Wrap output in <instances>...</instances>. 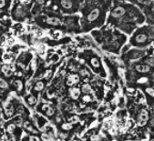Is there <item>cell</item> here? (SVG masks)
<instances>
[{
	"label": "cell",
	"mask_w": 154,
	"mask_h": 141,
	"mask_svg": "<svg viewBox=\"0 0 154 141\" xmlns=\"http://www.w3.org/2000/svg\"><path fill=\"white\" fill-rule=\"evenodd\" d=\"M4 115H5L6 118H9V117H13V116L15 115V108L10 103H7V104L5 105V108H4Z\"/></svg>",
	"instance_id": "1"
},
{
	"label": "cell",
	"mask_w": 154,
	"mask_h": 141,
	"mask_svg": "<svg viewBox=\"0 0 154 141\" xmlns=\"http://www.w3.org/2000/svg\"><path fill=\"white\" fill-rule=\"evenodd\" d=\"M125 8L122 7H116L114 10H112L111 13H110V16H111L112 17H115V18H117V17H122L124 14H125Z\"/></svg>",
	"instance_id": "2"
},
{
	"label": "cell",
	"mask_w": 154,
	"mask_h": 141,
	"mask_svg": "<svg viewBox=\"0 0 154 141\" xmlns=\"http://www.w3.org/2000/svg\"><path fill=\"white\" fill-rule=\"evenodd\" d=\"M99 16H100V9H99V8H94V9L88 14V21H89V22L95 21V20L99 17Z\"/></svg>",
	"instance_id": "3"
},
{
	"label": "cell",
	"mask_w": 154,
	"mask_h": 141,
	"mask_svg": "<svg viewBox=\"0 0 154 141\" xmlns=\"http://www.w3.org/2000/svg\"><path fill=\"white\" fill-rule=\"evenodd\" d=\"M148 120V113L145 110H142L140 116V119H139V126L142 127L146 124V122Z\"/></svg>",
	"instance_id": "4"
},
{
	"label": "cell",
	"mask_w": 154,
	"mask_h": 141,
	"mask_svg": "<svg viewBox=\"0 0 154 141\" xmlns=\"http://www.w3.org/2000/svg\"><path fill=\"white\" fill-rule=\"evenodd\" d=\"M1 71H2L3 74L7 77H11L12 74H13V71H12L11 67H10L9 65H4L2 67V68H1Z\"/></svg>",
	"instance_id": "5"
},
{
	"label": "cell",
	"mask_w": 154,
	"mask_h": 141,
	"mask_svg": "<svg viewBox=\"0 0 154 141\" xmlns=\"http://www.w3.org/2000/svg\"><path fill=\"white\" fill-rule=\"evenodd\" d=\"M23 127L26 132H29V133H36V132H37L35 129H34L33 126H32V125H31L28 121L24 122V123H23Z\"/></svg>",
	"instance_id": "6"
},
{
	"label": "cell",
	"mask_w": 154,
	"mask_h": 141,
	"mask_svg": "<svg viewBox=\"0 0 154 141\" xmlns=\"http://www.w3.org/2000/svg\"><path fill=\"white\" fill-rule=\"evenodd\" d=\"M148 37H147V35L144 33H141V34H139L137 36H136V42L139 44H142V43H145L147 41Z\"/></svg>",
	"instance_id": "7"
},
{
	"label": "cell",
	"mask_w": 154,
	"mask_h": 141,
	"mask_svg": "<svg viewBox=\"0 0 154 141\" xmlns=\"http://www.w3.org/2000/svg\"><path fill=\"white\" fill-rule=\"evenodd\" d=\"M47 23L48 25H51V26H57V25L60 24V20H59V18H57V17H48L47 19Z\"/></svg>",
	"instance_id": "8"
},
{
	"label": "cell",
	"mask_w": 154,
	"mask_h": 141,
	"mask_svg": "<svg viewBox=\"0 0 154 141\" xmlns=\"http://www.w3.org/2000/svg\"><path fill=\"white\" fill-rule=\"evenodd\" d=\"M45 87V84H44V82L42 81H38L37 83L34 85V91H36V92H40V91L43 90V88Z\"/></svg>",
	"instance_id": "9"
},
{
	"label": "cell",
	"mask_w": 154,
	"mask_h": 141,
	"mask_svg": "<svg viewBox=\"0 0 154 141\" xmlns=\"http://www.w3.org/2000/svg\"><path fill=\"white\" fill-rule=\"evenodd\" d=\"M136 70L140 73H146L149 71V67L146 65H139V66H136Z\"/></svg>",
	"instance_id": "10"
},
{
	"label": "cell",
	"mask_w": 154,
	"mask_h": 141,
	"mask_svg": "<svg viewBox=\"0 0 154 141\" xmlns=\"http://www.w3.org/2000/svg\"><path fill=\"white\" fill-rule=\"evenodd\" d=\"M60 4H61V7L65 9H70L72 7V1L71 0H61L60 1Z\"/></svg>",
	"instance_id": "11"
},
{
	"label": "cell",
	"mask_w": 154,
	"mask_h": 141,
	"mask_svg": "<svg viewBox=\"0 0 154 141\" xmlns=\"http://www.w3.org/2000/svg\"><path fill=\"white\" fill-rule=\"evenodd\" d=\"M13 85H14V86L16 87V89H17L18 92L22 91V89H23V83H22V81L20 79H16V80L13 82Z\"/></svg>",
	"instance_id": "12"
},
{
	"label": "cell",
	"mask_w": 154,
	"mask_h": 141,
	"mask_svg": "<svg viewBox=\"0 0 154 141\" xmlns=\"http://www.w3.org/2000/svg\"><path fill=\"white\" fill-rule=\"evenodd\" d=\"M26 102H27V104H28L29 106L33 107V106H35L36 103H37V98L34 96L27 97V98H26Z\"/></svg>",
	"instance_id": "13"
},
{
	"label": "cell",
	"mask_w": 154,
	"mask_h": 141,
	"mask_svg": "<svg viewBox=\"0 0 154 141\" xmlns=\"http://www.w3.org/2000/svg\"><path fill=\"white\" fill-rule=\"evenodd\" d=\"M78 81V76H70V77L68 78V85L71 86L73 84L77 83Z\"/></svg>",
	"instance_id": "14"
},
{
	"label": "cell",
	"mask_w": 154,
	"mask_h": 141,
	"mask_svg": "<svg viewBox=\"0 0 154 141\" xmlns=\"http://www.w3.org/2000/svg\"><path fill=\"white\" fill-rule=\"evenodd\" d=\"M79 94H80V91L78 88H73L71 89L70 91V95L72 97V98H74V99H77L79 97Z\"/></svg>",
	"instance_id": "15"
},
{
	"label": "cell",
	"mask_w": 154,
	"mask_h": 141,
	"mask_svg": "<svg viewBox=\"0 0 154 141\" xmlns=\"http://www.w3.org/2000/svg\"><path fill=\"white\" fill-rule=\"evenodd\" d=\"M46 116H47V117H51V116L54 115L55 113V109L53 107H48L47 108V109L46 110Z\"/></svg>",
	"instance_id": "16"
},
{
	"label": "cell",
	"mask_w": 154,
	"mask_h": 141,
	"mask_svg": "<svg viewBox=\"0 0 154 141\" xmlns=\"http://www.w3.org/2000/svg\"><path fill=\"white\" fill-rule=\"evenodd\" d=\"M15 128H16V125L14 124V123H11V124L7 125V130L9 133H13V132L15 131Z\"/></svg>",
	"instance_id": "17"
},
{
	"label": "cell",
	"mask_w": 154,
	"mask_h": 141,
	"mask_svg": "<svg viewBox=\"0 0 154 141\" xmlns=\"http://www.w3.org/2000/svg\"><path fill=\"white\" fill-rule=\"evenodd\" d=\"M15 15H16V16H19V17L24 16L23 8H22V7H17V10H16V12H15Z\"/></svg>",
	"instance_id": "18"
},
{
	"label": "cell",
	"mask_w": 154,
	"mask_h": 141,
	"mask_svg": "<svg viewBox=\"0 0 154 141\" xmlns=\"http://www.w3.org/2000/svg\"><path fill=\"white\" fill-rule=\"evenodd\" d=\"M16 126H17V127H22V119H21V117H17V119H15V121L13 122Z\"/></svg>",
	"instance_id": "19"
},
{
	"label": "cell",
	"mask_w": 154,
	"mask_h": 141,
	"mask_svg": "<svg viewBox=\"0 0 154 141\" xmlns=\"http://www.w3.org/2000/svg\"><path fill=\"white\" fill-rule=\"evenodd\" d=\"M91 64H92L93 67H100V62H99V60L97 59V58H92L91 59Z\"/></svg>",
	"instance_id": "20"
},
{
	"label": "cell",
	"mask_w": 154,
	"mask_h": 141,
	"mask_svg": "<svg viewBox=\"0 0 154 141\" xmlns=\"http://www.w3.org/2000/svg\"><path fill=\"white\" fill-rule=\"evenodd\" d=\"M90 90H91V88H90V86H88V85H85V86H83L82 91L84 92V93H89Z\"/></svg>",
	"instance_id": "21"
},
{
	"label": "cell",
	"mask_w": 154,
	"mask_h": 141,
	"mask_svg": "<svg viewBox=\"0 0 154 141\" xmlns=\"http://www.w3.org/2000/svg\"><path fill=\"white\" fill-rule=\"evenodd\" d=\"M41 138H42L43 141H49L50 140V136L48 134L44 133V134H42V136H41Z\"/></svg>",
	"instance_id": "22"
},
{
	"label": "cell",
	"mask_w": 154,
	"mask_h": 141,
	"mask_svg": "<svg viewBox=\"0 0 154 141\" xmlns=\"http://www.w3.org/2000/svg\"><path fill=\"white\" fill-rule=\"evenodd\" d=\"M7 87V84L4 80H0V88L1 89H6Z\"/></svg>",
	"instance_id": "23"
},
{
	"label": "cell",
	"mask_w": 154,
	"mask_h": 141,
	"mask_svg": "<svg viewBox=\"0 0 154 141\" xmlns=\"http://www.w3.org/2000/svg\"><path fill=\"white\" fill-rule=\"evenodd\" d=\"M138 2L142 4V5H149L151 0H137Z\"/></svg>",
	"instance_id": "24"
},
{
	"label": "cell",
	"mask_w": 154,
	"mask_h": 141,
	"mask_svg": "<svg viewBox=\"0 0 154 141\" xmlns=\"http://www.w3.org/2000/svg\"><path fill=\"white\" fill-rule=\"evenodd\" d=\"M28 141H40V139L38 138V136H30Z\"/></svg>",
	"instance_id": "25"
},
{
	"label": "cell",
	"mask_w": 154,
	"mask_h": 141,
	"mask_svg": "<svg viewBox=\"0 0 154 141\" xmlns=\"http://www.w3.org/2000/svg\"><path fill=\"white\" fill-rule=\"evenodd\" d=\"M37 66H38V62H37V60L34 59L32 62H31V65H30V67L32 69H35L36 67H37Z\"/></svg>",
	"instance_id": "26"
},
{
	"label": "cell",
	"mask_w": 154,
	"mask_h": 141,
	"mask_svg": "<svg viewBox=\"0 0 154 141\" xmlns=\"http://www.w3.org/2000/svg\"><path fill=\"white\" fill-rule=\"evenodd\" d=\"M147 93L151 97H154V90L152 88H147Z\"/></svg>",
	"instance_id": "27"
},
{
	"label": "cell",
	"mask_w": 154,
	"mask_h": 141,
	"mask_svg": "<svg viewBox=\"0 0 154 141\" xmlns=\"http://www.w3.org/2000/svg\"><path fill=\"white\" fill-rule=\"evenodd\" d=\"M6 6V0H0V9L5 7Z\"/></svg>",
	"instance_id": "28"
},
{
	"label": "cell",
	"mask_w": 154,
	"mask_h": 141,
	"mask_svg": "<svg viewBox=\"0 0 154 141\" xmlns=\"http://www.w3.org/2000/svg\"><path fill=\"white\" fill-rule=\"evenodd\" d=\"M71 127L70 125H68V124H65L63 125V128H67V129H69Z\"/></svg>",
	"instance_id": "29"
},
{
	"label": "cell",
	"mask_w": 154,
	"mask_h": 141,
	"mask_svg": "<svg viewBox=\"0 0 154 141\" xmlns=\"http://www.w3.org/2000/svg\"><path fill=\"white\" fill-rule=\"evenodd\" d=\"M36 2L38 3V4H43V3L45 2V0H35Z\"/></svg>",
	"instance_id": "30"
},
{
	"label": "cell",
	"mask_w": 154,
	"mask_h": 141,
	"mask_svg": "<svg viewBox=\"0 0 154 141\" xmlns=\"http://www.w3.org/2000/svg\"><path fill=\"white\" fill-rule=\"evenodd\" d=\"M0 41H1V37H0Z\"/></svg>",
	"instance_id": "31"
}]
</instances>
